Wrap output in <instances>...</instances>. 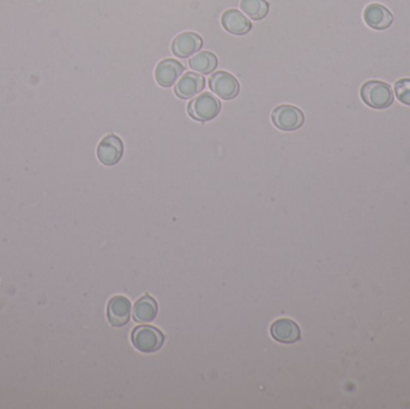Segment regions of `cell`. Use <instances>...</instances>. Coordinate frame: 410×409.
<instances>
[{
    "label": "cell",
    "mask_w": 410,
    "mask_h": 409,
    "mask_svg": "<svg viewBox=\"0 0 410 409\" xmlns=\"http://www.w3.org/2000/svg\"><path fill=\"white\" fill-rule=\"evenodd\" d=\"M159 312V306L156 300L151 295H143L137 300L133 306L135 321L139 323H151L154 321Z\"/></svg>",
    "instance_id": "14"
},
{
    "label": "cell",
    "mask_w": 410,
    "mask_h": 409,
    "mask_svg": "<svg viewBox=\"0 0 410 409\" xmlns=\"http://www.w3.org/2000/svg\"><path fill=\"white\" fill-rule=\"evenodd\" d=\"M203 47V39L192 31L181 33L174 39L172 51L177 57L189 58Z\"/></svg>",
    "instance_id": "9"
},
{
    "label": "cell",
    "mask_w": 410,
    "mask_h": 409,
    "mask_svg": "<svg viewBox=\"0 0 410 409\" xmlns=\"http://www.w3.org/2000/svg\"><path fill=\"white\" fill-rule=\"evenodd\" d=\"M240 8L253 21H260L269 13V3L266 0H241Z\"/></svg>",
    "instance_id": "16"
},
{
    "label": "cell",
    "mask_w": 410,
    "mask_h": 409,
    "mask_svg": "<svg viewBox=\"0 0 410 409\" xmlns=\"http://www.w3.org/2000/svg\"><path fill=\"white\" fill-rule=\"evenodd\" d=\"M123 144L119 137L108 135L97 147V158L105 166H114L123 158Z\"/></svg>",
    "instance_id": "6"
},
{
    "label": "cell",
    "mask_w": 410,
    "mask_h": 409,
    "mask_svg": "<svg viewBox=\"0 0 410 409\" xmlns=\"http://www.w3.org/2000/svg\"><path fill=\"white\" fill-rule=\"evenodd\" d=\"M133 306L130 300L123 295H115L107 305V318L113 326H126L131 319Z\"/></svg>",
    "instance_id": "7"
},
{
    "label": "cell",
    "mask_w": 410,
    "mask_h": 409,
    "mask_svg": "<svg viewBox=\"0 0 410 409\" xmlns=\"http://www.w3.org/2000/svg\"><path fill=\"white\" fill-rule=\"evenodd\" d=\"M182 72H184V66L180 62H178L176 59H164L156 66L155 78L161 87L169 88L177 82V79L180 77Z\"/></svg>",
    "instance_id": "10"
},
{
    "label": "cell",
    "mask_w": 410,
    "mask_h": 409,
    "mask_svg": "<svg viewBox=\"0 0 410 409\" xmlns=\"http://www.w3.org/2000/svg\"><path fill=\"white\" fill-rule=\"evenodd\" d=\"M217 57L212 52H200L190 59V67L196 72L209 75L217 67Z\"/></svg>",
    "instance_id": "15"
},
{
    "label": "cell",
    "mask_w": 410,
    "mask_h": 409,
    "mask_svg": "<svg viewBox=\"0 0 410 409\" xmlns=\"http://www.w3.org/2000/svg\"><path fill=\"white\" fill-rule=\"evenodd\" d=\"M270 333L273 340L284 344L298 342L301 337L300 326L288 318H281L273 322Z\"/></svg>",
    "instance_id": "8"
},
{
    "label": "cell",
    "mask_w": 410,
    "mask_h": 409,
    "mask_svg": "<svg viewBox=\"0 0 410 409\" xmlns=\"http://www.w3.org/2000/svg\"><path fill=\"white\" fill-rule=\"evenodd\" d=\"M273 123L283 131H296L302 126L305 115L298 107L291 105L278 106L271 115Z\"/></svg>",
    "instance_id": "4"
},
{
    "label": "cell",
    "mask_w": 410,
    "mask_h": 409,
    "mask_svg": "<svg viewBox=\"0 0 410 409\" xmlns=\"http://www.w3.org/2000/svg\"><path fill=\"white\" fill-rule=\"evenodd\" d=\"M205 87V79L203 76L196 72H187L178 81L174 92L180 99H190L199 94Z\"/></svg>",
    "instance_id": "13"
},
{
    "label": "cell",
    "mask_w": 410,
    "mask_h": 409,
    "mask_svg": "<svg viewBox=\"0 0 410 409\" xmlns=\"http://www.w3.org/2000/svg\"><path fill=\"white\" fill-rule=\"evenodd\" d=\"M395 94L400 102L410 106V78L398 79L395 83Z\"/></svg>",
    "instance_id": "17"
},
{
    "label": "cell",
    "mask_w": 410,
    "mask_h": 409,
    "mask_svg": "<svg viewBox=\"0 0 410 409\" xmlns=\"http://www.w3.org/2000/svg\"><path fill=\"white\" fill-rule=\"evenodd\" d=\"M364 19L372 29L384 31L393 24V16L383 5L370 4L364 11Z\"/></svg>",
    "instance_id": "11"
},
{
    "label": "cell",
    "mask_w": 410,
    "mask_h": 409,
    "mask_svg": "<svg viewBox=\"0 0 410 409\" xmlns=\"http://www.w3.org/2000/svg\"><path fill=\"white\" fill-rule=\"evenodd\" d=\"M221 110V102L210 92H203L189 103V115L198 122H210Z\"/></svg>",
    "instance_id": "3"
},
{
    "label": "cell",
    "mask_w": 410,
    "mask_h": 409,
    "mask_svg": "<svg viewBox=\"0 0 410 409\" xmlns=\"http://www.w3.org/2000/svg\"><path fill=\"white\" fill-rule=\"evenodd\" d=\"M360 95L362 101L375 110H385L393 105L395 100L393 88L388 83L377 79L367 81L361 87Z\"/></svg>",
    "instance_id": "1"
},
{
    "label": "cell",
    "mask_w": 410,
    "mask_h": 409,
    "mask_svg": "<svg viewBox=\"0 0 410 409\" xmlns=\"http://www.w3.org/2000/svg\"><path fill=\"white\" fill-rule=\"evenodd\" d=\"M131 340L133 346L139 352L154 353L164 346V335L155 326H139L133 329Z\"/></svg>",
    "instance_id": "2"
},
{
    "label": "cell",
    "mask_w": 410,
    "mask_h": 409,
    "mask_svg": "<svg viewBox=\"0 0 410 409\" xmlns=\"http://www.w3.org/2000/svg\"><path fill=\"white\" fill-rule=\"evenodd\" d=\"M221 22L225 31L233 35H246L247 33L252 29V23L250 22V19L239 10H227L222 15Z\"/></svg>",
    "instance_id": "12"
},
{
    "label": "cell",
    "mask_w": 410,
    "mask_h": 409,
    "mask_svg": "<svg viewBox=\"0 0 410 409\" xmlns=\"http://www.w3.org/2000/svg\"><path fill=\"white\" fill-rule=\"evenodd\" d=\"M209 87L217 97L225 100H232L240 90L238 79L230 72L217 71L209 78Z\"/></svg>",
    "instance_id": "5"
}]
</instances>
